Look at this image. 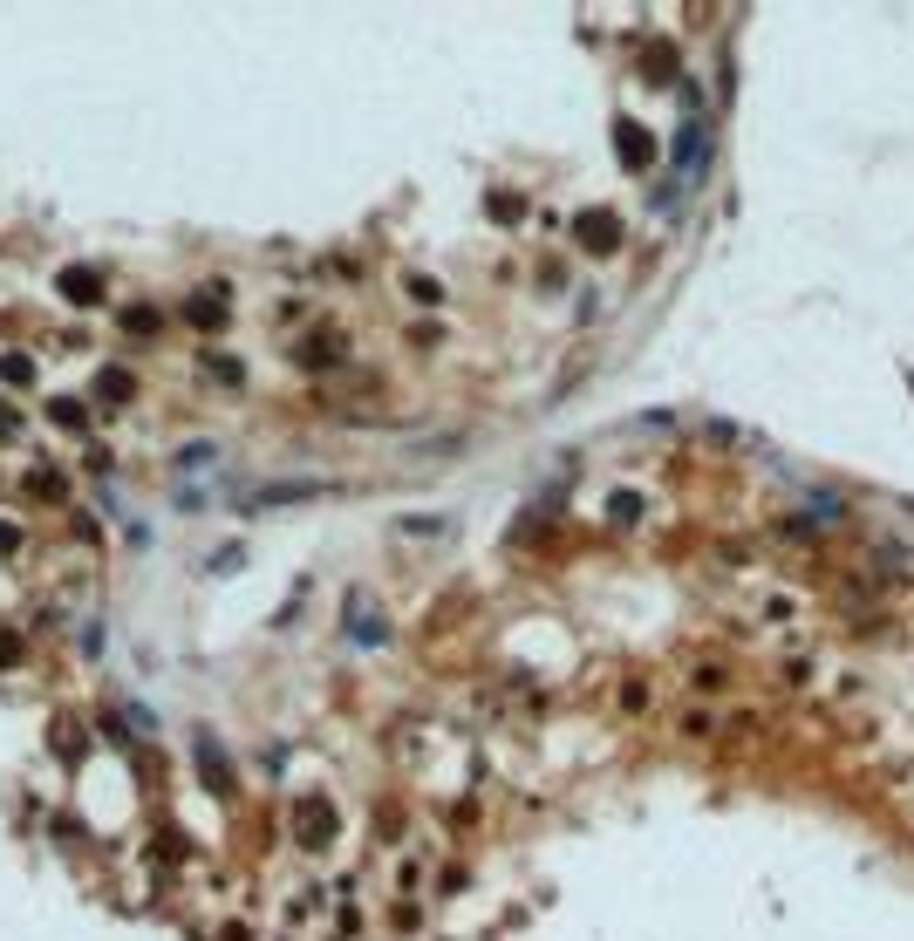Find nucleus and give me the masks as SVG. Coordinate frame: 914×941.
Returning a JSON list of instances; mask_svg holds the SVG:
<instances>
[{"mask_svg": "<svg viewBox=\"0 0 914 941\" xmlns=\"http://www.w3.org/2000/svg\"><path fill=\"white\" fill-rule=\"evenodd\" d=\"M48 410H55V423H62V430H82V403H69V396H62V403H48Z\"/></svg>", "mask_w": 914, "mask_h": 941, "instance_id": "obj_12", "label": "nucleus"}, {"mask_svg": "<svg viewBox=\"0 0 914 941\" xmlns=\"http://www.w3.org/2000/svg\"><path fill=\"white\" fill-rule=\"evenodd\" d=\"M0 662H14V635H0Z\"/></svg>", "mask_w": 914, "mask_h": 941, "instance_id": "obj_13", "label": "nucleus"}, {"mask_svg": "<svg viewBox=\"0 0 914 941\" xmlns=\"http://www.w3.org/2000/svg\"><path fill=\"white\" fill-rule=\"evenodd\" d=\"M908 389H914V376H908Z\"/></svg>", "mask_w": 914, "mask_h": 941, "instance_id": "obj_14", "label": "nucleus"}, {"mask_svg": "<svg viewBox=\"0 0 914 941\" xmlns=\"http://www.w3.org/2000/svg\"><path fill=\"white\" fill-rule=\"evenodd\" d=\"M96 396H103V403H123V396H130V376H123V369H110V376L96 382Z\"/></svg>", "mask_w": 914, "mask_h": 941, "instance_id": "obj_11", "label": "nucleus"}, {"mask_svg": "<svg viewBox=\"0 0 914 941\" xmlns=\"http://www.w3.org/2000/svg\"><path fill=\"white\" fill-rule=\"evenodd\" d=\"M348 635L369 641V648H382V641H389V628H382V614H376V601H369V594H348Z\"/></svg>", "mask_w": 914, "mask_h": 941, "instance_id": "obj_3", "label": "nucleus"}, {"mask_svg": "<svg viewBox=\"0 0 914 941\" xmlns=\"http://www.w3.org/2000/svg\"><path fill=\"white\" fill-rule=\"evenodd\" d=\"M573 232H580V246H587V253H614V246H621L614 212H580V219H573Z\"/></svg>", "mask_w": 914, "mask_h": 941, "instance_id": "obj_2", "label": "nucleus"}, {"mask_svg": "<svg viewBox=\"0 0 914 941\" xmlns=\"http://www.w3.org/2000/svg\"><path fill=\"white\" fill-rule=\"evenodd\" d=\"M191 757H198V771H205V791H212V798H232V771H226L219 737H198V744H191Z\"/></svg>", "mask_w": 914, "mask_h": 941, "instance_id": "obj_1", "label": "nucleus"}, {"mask_svg": "<svg viewBox=\"0 0 914 941\" xmlns=\"http://www.w3.org/2000/svg\"><path fill=\"white\" fill-rule=\"evenodd\" d=\"M62 294H69L76 307H96V301H103V273H89V266H69V273H62Z\"/></svg>", "mask_w": 914, "mask_h": 941, "instance_id": "obj_6", "label": "nucleus"}, {"mask_svg": "<svg viewBox=\"0 0 914 941\" xmlns=\"http://www.w3.org/2000/svg\"><path fill=\"white\" fill-rule=\"evenodd\" d=\"M301 826H307V839L321 846V839H328V826H335V812H328V805H307V812H301Z\"/></svg>", "mask_w": 914, "mask_h": 941, "instance_id": "obj_9", "label": "nucleus"}, {"mask_svg": "<svg viewBox=\"0 0 914 941\" xmlns=\"http://www.w3.org/2000/svg\"><path fill=\"white\" fill-rule=\"evenodd\" d=\"M287 498H328V485H267V491H253V505H287Z\"/></svg>", "mask_w": 914, "mask_h": 941, "instance_id": "obj_7", "label": "nucleus"}, {"mask_svg": "<svg viewBox=\"0 0 914 941\" xmlns=\"http://www.w3.org/2000/svg\"><path fill=\"white\" fill-rule=\"evenodd\" d=\"M0 382H35V362L28 355H0Z\"/></svg>", "mask_w": 914, "mask_h": 941, "instance_id": "obj_10", "label": "nucleus"}, {"mask_svg": "<svg viewBox=\"0 0 914 941\" xmlns=\"http://www.w3.org/2000/svg\"><path fill=\"white\" fill-rule=\"evenodd\" d=\"M703 157H710V130H703V116H689L683 137H676V164H683V171H703Z\"/></svg>", "mask_w": 914, "mask_h": 941, "instance_id": "obj_5", "label": "nucleus"}, {"mask_svg": "<svg viewBox=\"0 0 914 941\" xmlns=\"http://www.w3.org/2000/svg\"><path fill=\"white\" fill-rule=\"evenodd\" d=\"M614 151H621L628 171H648V164H655V144H648L642 123H614Z\"/></svg>", "mask_w": 914, "mask_h": 941, "instance_id": "obj_4", "label": "nucleus"}, {"mask_svg": "<svg viewBox=\"0 0 914 941\" xmlns=\"http://www.w3.org/2000/svg\"><path fill=\"white\" fill-rule=\"evenodd\" d=\"M185 314H191V321H198V328H219V321H226V301H219V294L205 287V294H198V301H191Z\"/></svg>", "mask_w": 914, "mask_h": 941, "instance_id": "obj_8", "label": "nucleus"}]
</instances>
